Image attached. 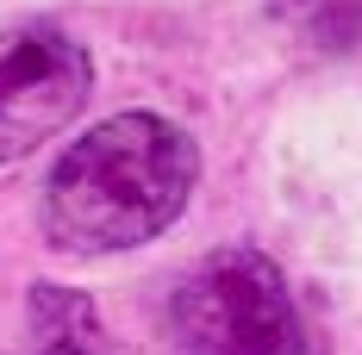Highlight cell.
<instances>
[{
	"label": "cell",
	"instance_id": "277c9868",
	"mask_svg": "<svg viewBox=\"0 0 362 355\" xmlns=\"http://www.w3.org/2000/svg\"><path fill=\"white\" fill-rule=\"evenodd\" d=\"M25 355H100V349H94V337H44V343L25 349Z\"/></svg>",
	"mask_w": 362,
	"mask_h": 355
},
{
	"label": "cell",
	"instance_id": "6da1fadb",
	"mask_svg": "<svg viewBox=\"0 0 362 355\" xmlns=\"http://www.w3.org/2000/svg\"><path fill=\"white\" fill-rule=\"evenodd\" d=\"M200 181V150L175 119L119 112L63 150L44 181V237L63 255H119L163 237Z\"/></svg>",
	"mask_w": 362,
	"mask_h": 355
},
{
	"label": "cell",
	"instance_id": "3957f363",
	"mask_svg": "<svg viewBox=\"0 0 362 355\" xmlns=\"http://www.w3.org/2000/svg\"><path fill=\"white\" fill-rule=\"evenodd\" d=\"M94 88V63L50 19L32 25H6L0 32V162H19L25 150L57 138L75 125V112L88 107Z\"/></svg>",
	"mask_w": 362,
	"mask_h": 355
},
{
	"label": "cell",
	"instance_id": "7a4b0ae2",
	"mask_svg": "<svg viewBox=\"0 0 362 355\" xmlns=\"http://www.w3.org/2000/svg\"><path fill=\"white\" fill-rule=\"evenodd\" d=\"M169 343L181 355H300V306L288 275L250 243L200 255L169 293Z\"/></svg>",
	"mask_w": 362,
	"mask_h": 355
}]
</instances>
